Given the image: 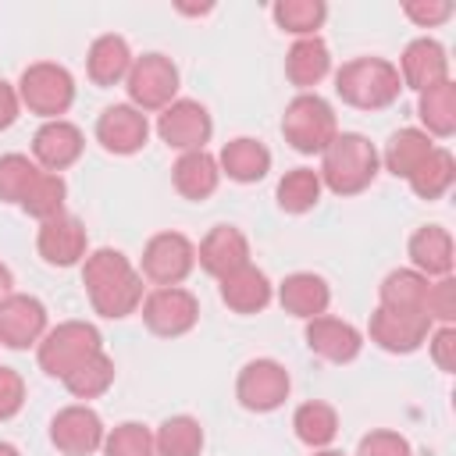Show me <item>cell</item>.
I'll return each instance as SVG.
<instances>
[{
    "mask_svg": "<svg viewBox=\"0 0 456 456\" xmlns=\"http://www.w3.org/2000/svg\"><path fill=\"white\" fill-rule=\"evenodd\" d=\"M157 135L164 146H171L178 153L207 150V142L214 135V118L200 100H175L157 114Z\"/></svg>",
    "mask_w": 456,
    "mask_h": 456,
    "instance_id": "11",
    "label": "cell"
},
{
    "mask_svg": "<svg viewBox=\"0 0 456 456\" xmlns=\"http://www.w3.org/2000/svg\"><path fill=\"white\" fill-rule=\"evenodd\" d=\"M139 310H142V324L160 338H178V335L192 331L200 321V299L182 285L150 289L142 296Z\"/></svg>",
    "mask_w": 456,
    "mask_h": 456,
    "instance_id": "10",
    "label": "cell"
},
{
    "mask_svg": "<svg viewBox=\"0 0 456 456\" xmlns=\"http://www.w3.org/2000/svg\"><path fill=\"white\" fill-rule=\"evenodd\" d=\"M36 249L39 256L50 264V267H75L86 260L89 253V235H86V224L75 217V214H57L50 221H39V232H36Z\"/></svg>",
    "mask_w": 456,
    "mask_h": 456,
    "instance_id": "15",
    "label": "cell"
},
{
    "mask_svg": "<svg viewBox=\"0 0 456 456\" xmlns=\"http://www.w3.org/2000/svg\"><path fill=\"white\" fill-rule=\"evenodd\" d=\"M203 424L189 413H175L167 420H160V428L153 431V449L157 456H200L203 452Z\"/></svg>",
    "mask_w": 456,
    "mask_h": 456,
    "instance_id": "32",
    "label": "cell"
},
{
    "mask_svg": "<svg viewBox=\"0 0 456 456\" xmlns=\"http://www.w3.org/2000/svg\"><path fill=\"white\" fill-rule=\"evenodd\" d=\"M278 303H281L285 314H292L299 321H314V317L328 314V306H331V285L321 274H314V271H292L278 285Z\"/></svg>",
    "mask_w": 456,
    "mask_h": 456,
    "instance_id": "23",
    "label": "cell"
},
{
    "mask_svg": "<svg viewBox=\"0 0 456 456\" xmlns=\"http://www.w3.org/2000/svg\"><path fill=\"white\" fill-rule=\"evenodd\" d=\"M406 253H410V267L420 271L424 278H445V274H452L456 246H452L449 228H442V224H420L410 235Z\"/></svg>",
    "mask_w": 456,
    "mask_h": 456,
    "instance_id": "21",
    "label": "cell"
},
{
    "mask_svg": "<svg viewBox=\"0 0 456 456\" xmlns=\"http://www.w3.org/2000/svg\"><path fill=\"white\" fill-rule=\"evenodd\" d=\"M178 11H182V14H207L210 7H178Z\"/></svg>",
    "mask_w": 456,
    "mask_h": 456,
    "instance_id": "49",
    "label": "cell"
},
{
    "mask_svg": "<svg viewBox=\"0 0 456 456\" xmlns=\"http://www.w3.org/2000/svg\"><path fill=\"white\" fill-rule=\"evenodd\" d=\"M18 114H21L18 89H14L7 78H0V132H7V128L18 121Z\"/></svg>",
    "mask_w": 456,
    "mask_h": 456,
    "instance_id": "45",
    "label": "cell"
},
{
    "mask_svg": "<svg viewBox=\"0 0 456 456\" xmlns=\"http://www.w3.org/2000/svg\"><path fill=\"white\" fill-rule=\"evenodd\" d=\"M428 281L420 271L413 267H395L381 278L378 285V306L385 310H403V314H424V296H428Z\"/></svg>",
    "mask_w": 456,
    "mask_h": 456,
    "instance_id": "31",
    "label": "cell"
},
{
    "mask_svg": "<svg viewBox=\"0 0 456 456\" xmlns=\"http://www.w3.org/2000/svg\"><path fill=\"white\" fill-rule=\"evenodd\" d=\"M96 353H103V335L89 321H61L36 346L39 370L50 374V378H57V381H64L78 363H86Z\"/></svg>",
    "mask_w": 456,
    "mask_h": 456,
    "instance_id": "5",
    "label": "cell"
},
{
    "mask_svg": "<svg viewBox=\"0 0 456 456\" xmlns=\"http://www.w3.org/2000/svg\"><path fill=\"white\" fill-rule=\"evenodd\" d=\"M417 118L431 139H449L456 132V82L445 78L417 93Z\"/></svg>",
    "mask_w": 456,
    "mask_h": 456,
    "instance_id": "30",
    "label": "cell"
},
{
    "mask_svg": "<svg viewBox=\"0 0 456 456\" xmlns=\"http://www.w3.org/2000/svg\"><path fill=\"white\" fill-rule=\"evenodd\" d=\"M431 150H435V139H431L424 128H399V132L388 135V142H385V150H381L378 157H381V167H385L388 175L410 178V175L424 164V157H428Z\"/></svg>",
    "mask_w": 456,
    "mask_h": 456,
    "instance_id": "28",
    "label": "cell"
},
{
    "mask_svg": "<svg viewBox=\"0 0 456 456\" xmlns=\"http://www.w3.org/2000/svg\"><path fill=\"white\" fill-rule=\"evenodd\" d=\"M14 89H18L21 107L43 121H57L75 103V78L64 64H53V61L28 64Z\"/></svg>",
    "mask_w": 456,
    "mask_h": 456,
    "instance_id": "6",
    "label": "cell"
},
{
    "mask_svg": "<svg viewBox=\"0 0 456 456\" xmlns=\"http://www.w3.org/2000/svg\"><path fill=\"white\" fill-rule=\"evenodd\" d=\"M356 456H413V445L406 442V435L388 431V428H374L360 438Z\"/></svg>",
    "mask_w": 456,
    "mask_h": 456,
    "instance_id": "41",
    "label": "cell"
},
{
    "mask_svg": "<svg viewBox=\"0 0 456 456\" xmlns=\"http://www.w3.org/2000/svg\"><path fill=\"white\" fill-rule=\"evenodd\" d=\"M217 292H221V303H224L232 314H260V310L274 299L271 278H267L260 267H253V264H246V267L224 274V278L217 281Z\"/></svg>",
    "mask_w": 456,
    "mask_h": 456,
    "instance_id": "25",
    "label": "cell"
},
{
    "mask_svg": "<svg viewBox=\"0 0 456 456\" xmlns=\"http://www.w3.org/2000/svg\"><path fill=\"white\" fill-rule=\"evenodd\" d=\"M335 93L356 110H385L399 100L403 82L385 57H353L335 71Z\"/></svg>",
    "mask_w": 456,
    "mask_h": 456,
    "instance_id": "3",
    "label": "cell"
},
{
    "mask_svg": "<svg viewBox=\"0 0 456 456\" xmlns=\"http://www.w3.org/2000/svg\"><path fill=\"white\" fill-rule=\"evenodd\" d=\"M86 150V135L78 125H71L68 118H57V121H43L32 135V160L43 167V171H68Z\"/></svg>",
    "mask_w": 456,
    "mask_h": 456,
    "instance_id": "18",
    "label": "cell"
},
{
    "mask_svg": "<svg viewBox=\"0 0 456 456\" xmlns=\"http://www.w3.org/2000/svg\"><path fill=\"white\" fill-rule=\"evenodd\" d=\"M192 271H196V246H192L189 235H182V232H157V235L146 239L142 260H139V274L153 289L182 285Z\"/></svg>",
    "mask_w": 456,
    "mask_h": 456,
    "instance_id": "8",
    "label": "cell"
},
{
    "mask_svg": "<svg viewBox=\"0 0 456 456\" xmlns=\"http://www.w3.org/2000/svg\"><path fill=\"white\" fill-rule=\"evenodd\" d=\"M114 360L107 356V349L103 353H96V356H89L86 363H78L61 385L75 395V399H82V403H89V399H100L110 385H114Z\"/></svg>",
    "mask_w": 456,
    "mask_h": 456,
    "instance_id": "37",
    "label": "cell"
},
{
    "mask_svg": "<svg viewBox=\"0 0 456 456\" xmlns=\"http://www.w3.org/2000/svg\"><path fill=\"white\" fill-rule=\"evenodd\" d=\"M303 338H306L310 353L328 360V363H353L363 349V331L356 324L342 321V317H331V314H321V317L306 321Z\"/></svg>",
    "mask_w": 456,
    "mask_h": 456,
    "instance_id": "19",
    "label": "cell"
},
{
    "mask_svg": "<svg viewBox=\"0 0 456 456\" xmlns=\"http://www.w3.org/2000/svg\"><path fill=\"white\" fill-rule=\"evenodd\" d=\"M196 264L221 281L224 274L249 264V239L235 224H214L196 246Z\"/></svg>",
    "mask_w": 456,
    "mask_h": 456,
    "instance_id": "20",
    "label": "cell"
},
{
    "mask_svg": "<svg viewBox=\"0 0 456 456\" xmlns=\"http://www.w3.org/2000/svg\"><path fill=\"white\" fill-rule=\"evenodd\" d=\"M424 317L431 324H456V278H431L424 296Z\"/></svg>",
    "mask_w": 456,
    "mask_h": 456,
    "instance_id": "40",
    "label": "cell"
},
{
    "mask_svg": "<svg viewBox=\"0 0 456 456\" xmlns=\"http://www.w3.org/2000/svg\"><path fill=\"white\" fill-rule=\"evenodd\" d=\"M82 285H86L89 306L107 321H121V317L135 314L142 296H146L139 267L121 249H110V246H100V249L86 253Z\"/></svg>",
    "mask_w": 456,
    "mask_h": 456,
    "instance_id": "1",
    "label": "cell"
},
{
    "mask_svg": "<svg viewBox=\"0 0 456 456\" xmlns=\"http://www.w3.org/2000/svg\"><path fill=\"white\" fill-rule=\"evenodd\" d=\"M25 406V381L14 367H0V420L18 417Z\"/></svg>",
    "mask_w": 456,
    "mask_h": 456,
    "instance_id": "44",
    "label": "cell"
},
{
    "mask_svg": "<svg viewBox=\"0 0 456 456\" xmlns=\"http://www.w3.org/2000/svg\"><path fill=\"white\" fill-rule=\"evenodd\" d=\"M452 4L449 0H406L403 4V14L417 25V28H435V25H445L452 18Z\"/></svg>",
    "mask_w": 456,
    "mask_h": 456,
    "instance_id": "42",
    "label": "cell"
},
{
    "mask_svg": "<svg viewBox=\"0 0 456 456\" xmlns=\"http://www.w3.org/2000/svg\"><path fill=\"white\" fill-rule=\"evenodd\" d=\"M103 438H107L103 417L89 403H71L57 410L50 420V442L64 456H93L103 449Z\"/></svg>",
    "mask_w": 456,
    "mask_h": 456,
    "instance_id": "12",
    "label": "cell"
},
{
    "mask_svg": "<svg viewBox=\"0 0 456 456\" xmlns=\"http://www.w3.org/2000/svg\"><path fill=\"white\" fill-rule=\"evenodd\" d=\"M292 431L310 452L314 449H331V442L338 438V410L324 399L299 403L296 413H292Z\"/></svg>",
    "mask_w": 456,
    "mask_h": 456,
    "instance_id": "29",
    "label": "cell"
},
{
    "mask_svg": "<svg viewBox=\"0 0 456 456\" xmlns=\"http://www.w3.org/2000/svg\"><path fill=\"white\" fill-rule=\"evenodd\" d=\"M292 392V378L285 370V363L271 360V356H256L249 363H242L239 378H235V399L242 410L249 413H274Z\"/></svg>",
    "mask_w": 456,
    "mask_h": 456,
    "instance_id": "9",
    "label": "cell"
},
{
    "mask_svg": "<svg viewBox=\"0 0 456 456\" xmlns=\"http://www.w3.org/2000/svg\"><path fill=\"white\" fill-rule=\"evenodd\" d=\"M50 331V317L43 299L25 296V292H11L0 303V346L7 349H32L39 346V338Z\"/></svg>",
    "mask_w": 456,
    "mask_h": 456,
    "instance_id": "14",
    "label": "cell"
},
{
    "mask_svg": "<svg viewBox=\"0 0 456 456\" xmlns=\"http://www.w3.org/2000/svg\"><path fill=\"white\" fill-rule=\"evenodd\" d=\"M103 456H157L153 449V431L139 420H121L107 431L103 438Z\"/></svg>",
    "mask_w": 456,
    "mask_h": 456,
    "instance_id": "39",
    "label": "cell"
},
{
    "mask_svg": "<svg viewBox=\"0 0 456 456\" xmlns=\"http://www.w3.org/2000/svg\"><path fill=\"white\" fill-rule=\"evenodd\" d=\"M150 139V121L142 110H135L132 103H110L100 110L96 118V142L114 153V157H132L146 146Z\"/></svg>",
    "mask_w": 456,
    "mask_h": 456,
    "instance_id": "16",
    "label": "cell"
},
{
    "mask_svg": "<svg viewBox=\"0 0 456 456\" xmlns=\"http://www.w3.org/2000/svg\"><path fill=\"white\" fill-rule=\"evenodd\" d=\"M406 182L420 200H442L456 182V157L445 146H435Z\"/></svg>",
    "mask_w": 456,
    "mask_h": 456,
    "instance_id": "33",
    "label": "cell"
},
{
    "mask_svg": "<svg viewBox=\"0 0 456 456\" xmlns=\"http://www.w3.org/2000/svg\"><path fill=\"white\" fill-rule=\"evenodd\" d=\"M395 71H399L403 89H413V93H424V89L452 78L449 75V53L431 36L410 39L406 50H403V57H399V64H395Z\"/></svg>",
    "mask_w": 456,
    "mask_h": 456,
    "instance_id": "17",
    "label": "cell"
},
{
    "mask_svg": "<svg viewBox=\"0 0 456 456\" xmlns=\"http://www.w3.org/2000/svg\"><path fill=\"white\" fill-rule=\"evenodd\" d=\"M271 18L281 32H289L296 39H306V36H317V28L324 25L328 4L324 0H278L271 7Z\"/></svg>",
    "mask_w": 456,
    "mask_h": 456,
    "instance_id": "35",
    "label": "cell"
},
{
    "mask_svg": "<svg viewBox=\"0 0 456 456\" xmlns=\"http://www.w3.org/2000/svg\"><path fill=\"white\" fill-rule=\"evenodd\" d=\"M128 103L142 114H160L167 103L178 100V68L167 53H142L132 61L125 78Z\"/></svg>",
    "mask_w": 456,
    "mask_h": 456,
    "instance_id": "7",
    "label": "cell"
},
{
    "mask_svg": "<svg viewBox=\"0 0 456 456\" xmlns=\"http://www.w3.org/2000/svg\"><path fill=\"white\" fill-rule=\"evenodd\" d=\"M135 53L128 46L125 36H114V32H103L89 43V53H86V75L93 86L100 89H110V86H121L128 78V68H132Z\"/></svg>",
    "mask_w": 456,
    "mask_h": 456,
    "instance_id": "22",
    "label": "cell"
},
{
    "mask_svg": "<svg viewBox=\"0 0 456 456\" xmlns=\"http://www.w3.org/2000/svg\"><path fill=\"white\" fill-rule=\"evenodd\" d=\"M64 200H68V182H64V175L39 171L18 207H21L28 217H36V221H50V217L64 214Z\"/></svg>",
    "mask_w": 456,
    "mask_h": 456,
    "instance_id": "36",
    "label": "cell"
},
{
    "mask_svg": "<svg viewBox=\"0 0 456 456\" xmlns=\"http://www.w3.org/2000/svg\"><path fill=\"white\" fill-rule=\"evenodd\" d=\"M0 456H21V452H18V445H11V442H0Z\"/></svg>",
    "mask_w": 456,
    "mask_h": 456,
    "instance_id": "47",
    "label": "cell"
},
{
    "mask_svg": "<svg viewBox=\"0 0 456 456\" xmlns=\"http://www.w3.org/2000/svg\"><path fill=\"white\" fill-rule=\"evenodd\" d=\"M11 292H14V274H11L7 264H0V303H4Z\"/></svg>",
    "mask_w": 456,
    "mask_h": 456,
    "instance_id": "46",
    "label": "cell"
},
{
    "mask_svg": "<svg viewBox=\"0 0 456 456\" xmlns=\"http://www.w3.org/2000/svg\"><path fill=\"white\" fill-rule=\"evenodd\" d=\"M328 75H331V50H328V43L321 36H306V39H296L289 46V53H285V78L299 93H310Z\"/></svg>",
    "mask_w": 456,
    "mask_h": 456,
    "instance_id": "27",
    "label": "cell"
},
{
    "mask_svg": "<svg viewBox=\"0 0 456 456\" xmlns=\"http://www.w3.org/2000/svg\"><path fill=\"white\" fill-rule=\"evenodd\" d=\"M171 185L178 196L192 200V203H203L217 192L221 185V167H217V157L210 150H192V153H178L175 167H171Z\"/></svg>",
    "mask_w": 456,
    "mask_h": 456,
    "instance_id": "24",
    "label": "cell"
},
{
    "mask_svg": "<svg viewBox=\"0 0 456 456\" xmlns=\"http://www.w3.org/2000/svg\"><path fill=\"white\" fill-rule=\"evenodd\" d=\"M281 135L285 142L296 150V153H306V157H321L331 139L338 135V118H335V107L317 96V93H296L289 103H285V114H281Z\"/></svg>",
    "mask_w": 456,
    "mask_h": 456,
    "instance_id": "4",
    "label": "cell"
},
{
    "mask_svg": "<svg viewBox=\"0 0 456 456\" xmlns=\"http://www.w3.org/2000/svg\"><path fill=\"white\" fill-rule=\"evenodd\" d=\"M431 321L424 314H403V310H385V306H374L370 321H367V338L385 349V353H395V356H406V353H417L428 335H431Z\"/></svg>",
    "mask_w": 456,
    "mask_h": 456,
    "instance_id": "13",
    "label": "cell"
},
{
    "mask_svg": "<svg viewBox=\"0 0 456 456\" xmlns=\"http://www.w3.org/2000/svg\"><path fill=\"white\" fill-rule=\"evenodd\" d=\"M381 171V157L374 150V142L360 132H338L331 139V146L321 153V185L335 196H360L363 189H370V182Z\"/></svg>",
    "mask_w": 456,
    "mask_h": 456,
    "instance_id": "2",
    "label": "cell"
},
{
    "mask_svg": "<svg viewBox=\"0 0 456 456\" xmlns=\"http://www.w3.org/2000/svg\"><path fill=\"white\" fill-rule=\"evenodd\" d=\"M217 167H221L224 178H232L239 185H253V182L267 178V171H271V150L260 139H253V135H235V139H228L221 146Z\"/></svg>",
    "mask_w": 456,
    "mask_h": 456,
    "instance_id": "26",
    "label": "cell"
},
{
    "mask_svg": "<svg viewBox=\"0 0 456 456\" xmlns=\"http://www.w3.org/2000/svg\"><path fill=\"white\" fill-rule=\"evenodd\" d=\"M39 171L43 167L32 157H25V153H4L0 157V203H14L18 207Z\"/></svg>",
    "mask_w": 456,
    "mask_h": 456,
    "instance_id": "38",
    "label": "cell"
},
{
    "mask_svg": "<svg viewBox=\"0 0 456 456\" xmlns=\"http://www.w3.org/2000/svg\"><path fill=\"white\" fill-rule=\"evenodd\" d=\"M321 175L314 167H292L278 178V189H274V200L285 214H306L321 203Z\"/></svg>",
    "mask_w": 456,
    "mask_h": 456,
    "instance_id": "34",
    "label": "cell"
},
{
    "mask_svg": "<svg viewBox=\"0 0 456 456\" xmlns=\"http://www.w3.org/2000/svg\"><path fill=\"white\" fill-rule=\"evenodd\" d=\"M428 349H431L435 367H438L442 374H452V370H456V324H438V328H431Z\"/></svg>",
    "mask_w": 456,
    "mask_h": 456,
    "instance_id": "43",
    "label": "cell"
},
{
    "mask_svg": "<svg viewBox=\"0 0 456 456\" xmlns=\"http://www.w3.org/2000/svg\"><path fill=\"white\" fill-rule=\"evenodd\" d=\"M310 456H346V452H338V449H314Z\"/></svg>",
    "mask_w": 456,
    "mask_h": 456,
    "instance_id": "48",
    "label": "cell"
}]
</instances>
